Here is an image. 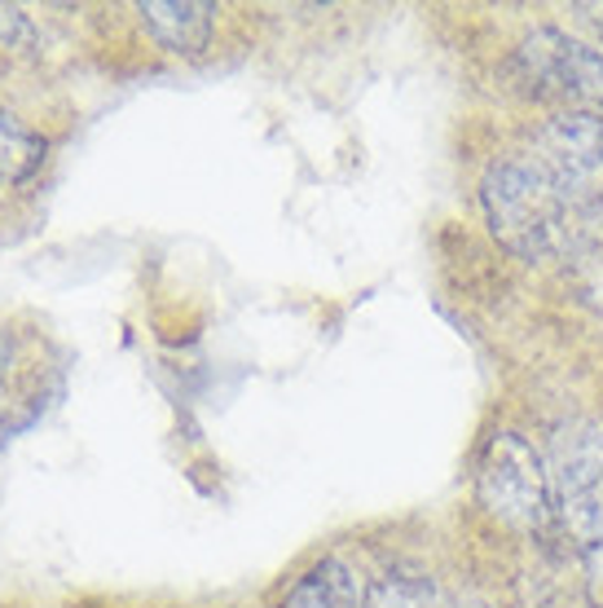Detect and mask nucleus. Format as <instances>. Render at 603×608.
<instances>
[{
  "label": "nucleus",
  "instance_id": "9b49d317",
  "mask_svg": "<svg viewBox=\"0 0 603 608\" xmlns=\"http://www.w3.org/2000/svg\"><path fill=\"white\" fill-rule=\"evenodd\" d=\"M9 366H13V340L0 331V388H4V375H9Z\"/></svg>",
  "mask_w": 603,
  "mask_h": 608
},
{
  "label": "nucleus",
  "instance_id": "20e7f679",
  "mask_svg": "<svg viewBox=\"0 0 603 608\" xmlns=\"http://www.w3.org/2000/svg\"><path fill=\"white\" fill-rule=\"evenodd\" d=\"M511 71L520 89L537 102H555L560 111H595L603 116V44L569 36L560 27H533L515 53Z\"/></svg>",
  "mask_w": 603,
  "mask_h": 608
},
{
  "label": "nucleus",
  "instance_id": "7ed1b4c3",
  "mask_svg": "<svg viewBox=\"0 0 603 608\" xmlns=\"http://www.w3.org/2000/svg\"><path fill=\"white\" fill-rule=\"evenodd\" d=\"M546 472L555 489V525L573 538L577 556L603 569V428L569 419L546 441Z\"/></svg>",
  "mask_w": 603,
  "mask_h": 608
},
{
  "label": "nucleus",
  "instance_id": "9d476101",
  "mask_svg": "<svg viewBox=\"0 0 603 608\" xmlns=\"http://www.w3.org/2000/svg\"><path fill=\"white\" fill-rule=\"evenodd\" d=\"M0 44H4V49H18V53H36V49H40V31H36V22H31L27 9L0 4Z\"/></svg>",
  "mask_w": 603,
  "mask_h": 608
},
{
  "label": "nucleus",
  "instance_id": "1a4fd4ad",
  "mask_svg": "<svg viewBox=\"0 0 603 608\" xmlns=\"http://www.w3.org/2000/svg\"><path fill=\"white\" fill-rule=\"evenodd\" d=\"M365 608H445L436 587L428 578L414 574H388L379 582H370V605Z\"/></svg>",
  "mask_w": 603,
  "mask_h": 608
},
{
  "label": "nucleus",
  "instance_id": "f03ea898",
  "mask_svg": "<svg viewBox=\"0 0 603 608\" xmlns=\"http://www.w3.org/2000/svg\"><path fill=\"white\" fill-rule=\"evenodd\" d=\"M472 494H476V507L502 529H515V534L555 529V489L546 472V455L511 428L493 432L481 446Z\"/></svg>",
  "mask_w": 603,
  "mask_h": 608
},
{
  "label": "nucleus",
  "instance_id": "f257e3e1",
  "mask_svg": "<svg viewBox=\"0 0 603 608\" xmlns=\"http://www.w3.org/2000/svg\"><path fill=\"white\" fill-rule=\"evenodd\" d=\"M481 212L484 226L498 243L520 260H555L577 239V217L555 195L546 172L533 163V155L506 150L498 155L481 177Z\"/></svg>",
  "mask_w": 603,
  "mask_h": 608
},
{
  "label": "nucleus",
  "instance_id": "39448f33",
  "mask_svg": "<svg viewBox=\"0 0 603 608\" xmlns=\"http://www.w3.org/2000/svg\"><path fill=\"white\" fill-rule=\"evenodd\" d=\"M533 163L546 172L555 195L569 203L577 226L586 230L603 212V116L595 111H555L537 123L524 146Z\"/></svg>",
  "mask_w": 603,
  "mask_h": 608
},
{
  "label": "nucleus",
  "instance_id": "423d86ee",
  "mask_svg": "<svg viewBox=\"0 0 603 608\" xmlns=\"http://www.w3.org/2000/svg\"><path fill=\"white\" fill-rule=\"evenodd\" d=\"M137 18L145 36L177 58L203 53L217 31V4H203V0H145L137 4Z\"/></svg>",
  "mask_w": 603,
  "mask_h": 608
},
{
  "label": "nucleus",
  "instance_id": "0eeeda50",
  "mask_svg": "<svg viewBox=\"0 0 603 608\" xmlns=\"http://www.w3.org/2000/svg\"><path fill=\"white\" fill-rule=\"evenodd\" d=\"M370 605V582L358 565L326 556L318 560L304 578H295V587L282 596L278 608H365Z\"/></svg>",
  "mask_w": 603,
  "mask_h": 608
},
{
  "label": "nucleus",
  "instance_id": "6e6552de",
  "mask_svg": "<svg viewBox=\"0 0 603 608\" xmlns=\"http://www.w3.org/2000/svg\"><path fill=\"white\" fill-rule=\"evenodd\" d=\"M44 163V137L0 107V186H22Z\"/></svg>",
  "mask_w": 603,
  "mask_h": 608
}]
</instances>
